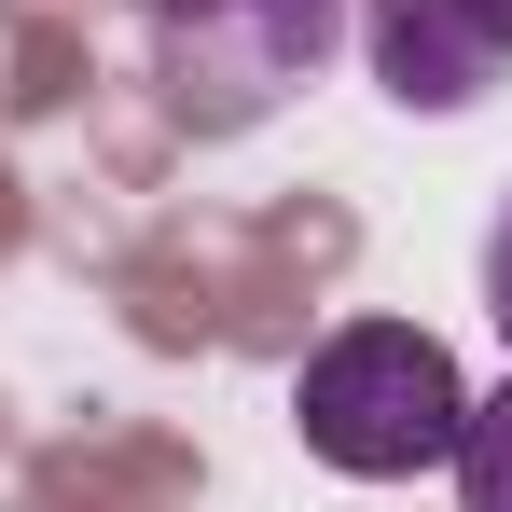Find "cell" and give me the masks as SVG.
I'll return each mask as SVG.
<instances>
[{
    "label": "cell",
    "mask_w": 512,
    "mask_h": 512,
    "mask_svg": "<svg viewBox=\"0 0 512 512\" xmlns=\"http://www.w3.org/2000/svg\"><path fill=\"white\" fill-rule=\"evenodd\" d=\"M291 429L319 471H360V485H416L457 457L471 429V374L443 360V333L416 319H346L305 374H291Z\"/></svg>",
    "instance_id": "obj_1"
},
{
    "label": "cell",
    "mask_w": 512,
    "mask_h": 512,
    "mask_svg": "<svg viewBox=\"0 0 512 512\" xmlns=\"http://www.w3.org/2000/svg\"><path fill=\"white\" fill-rule=\"evenodd\" d=\"M333 42H346V0H153V84L194 139L263 125L291 84H319Z\"/></svg>",
    "instance_id": "obj_2"
},
{
    "label": "cell",
    "mask_w": 512,
    "mask_h": 512,
    "mask_svg": "<svg viewBox=\"0 0 512 512\" xmlns=\"http://www.w3.org/2000/svg\"><path fill=\"white\" fill-rule=\"evenodd\" d=\"M374 70L402 111H471L512 70V0H374Z\"/></svg>",
    "instance_id": "obj_3"
},
{
    "label": "cell",
    "mask_w": 512,
    "mask_h": 512,
    "mask_svg": "<svg viewBox=\"0 0 512 512\" xmlns=\"http://www.w3.org/2000/svg\"><path fill=\"white\" fill-rule=\"evenodd\" d=\"M457 512H512V388H485L471 402V429H457Z\"/></svg>",
    "instance_id": "obj_4"
},
{
    "label": "cell",
    "mask_w": 512,
    "mask_h": 512,
    "mask_svg": "<svg viewBox=\"0 0 512 512\" xmlns=\"http://www.w3.org/2000/svg\"><path fill=\"white\" fill-rule=\"evenodd\" d=\"M485 319H499V346H512V208L485 222Z\"/></svg>",
    "instance_id": "obj_5"
}]
</instances>
